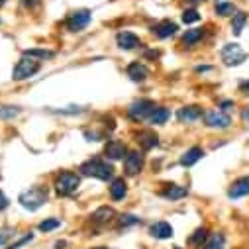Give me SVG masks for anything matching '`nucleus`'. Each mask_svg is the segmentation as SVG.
Segmentation results:
<instances>
[{"instance_id": "obj_4", "label": "nucleus", "mask_w": 249, "mask_h": 249, "mask_svg": "<svg viewBox=\"0 0 249 249\" xmlns=\"http://www.w3.org/2000/svg\"><path fill=\"white\" fill-rule=\"evenodd\" d=\"M41 67V61L37 59H32L28 55H22L18 59V63L14 65V71H12V79L14 81H26L30 77H34Z\"/></svg>"}, {"instance_id": "obj_37", "label": "nucleus", "mask_w": 249, "mask_h": 249, "mask_svg": "<svg viewBox=\"0 0 249 249\" xmlns=\"http://www.w3.org/2000/svg\"><path fill=\"white\" fill-rule=\"evenodd\" d=\"M233 106H235V102H233V100H224V102H220V110H222V112H226V114H228V110H231Z\"/></svg>"}, {"instance_id": "obj_36", "label": "nucleus", "mask_w": 249, "mask_h": 249, "mask_svg": "<svg viewBox=\"0 0 249 249\" xmlns=\"http://www.w3.org/2000/svg\"><path fill=\"white\" fill-rule=\"evenodd\" d=\"M8 204H10L8 196H6L2 191H0V212H2V210H6V208H8Z\"/></svg>"}, {"instance_id": "obj_31", "label": "nucleus", "mask_w": 249, "mask_h": 249, "mask_svg": "<svg viewBox=\"0 0 249 249\" xmlns=\"http://www.w3.org/2000/svg\"><path fill=\"white\" fill-rule=\"evenodd\" d=\"M224 243H226V237L224 233H214L208 237L206 241V247L204 249H224Z\"/></svg>"}, {"instance_id": "obj_17", "label": "nucleus", "mask_w": 249, "mask_h": 249, "mask_svg": "<svg viewBox=\"0 0 249 249\" xmlns=\"http://www.w3.org/2000/svg\"><path fill=\"white\" fill-rule=\"evenodd\" d=\"M108 193H110V198H112L114 202L124 200V198H126V195H128V184H126V180H124L122 177L112 178V182H110V186H108Z\"/></svg>"}, {"instance_id": "obj_26", "label": "nucleus", "mask_w": 249, "mask_h": 249, "mask_svg": "<svg viewBox=\"0 0 249 249\" xmlns=\"http://www.w3.org/2000/svg\"><path fill=\"white\" fill-rule=\"evenodd\" d=\"M214 12H216V16H220V18H231V16L237 12V8H235L233 2H218L216 8H214Z\"/></svg>"}, {"instance_id": "obj_14", "label": "nucleus", "mask_w": 249, "mask_h": 249, "mask_svg": "<svg viewBox=\"0 0 249 249\" xmlns=\"http://www.w3.org/2000/svg\"><path fill=\"white\" fill-rule=\"evenodd\" d=\"M159 195L165 200L177 202V200H182V198L189 196V189H186V186H180V184H165Z\"/></svg>"}, {"instance_id": "obj_9", "label": "nucleus", "mask_w": 249, "mask_h": 249, "mask_svg": "<svg viewBox=\"0 0 249 249\" xmlns=\"http://www.w3.org/2000/svg\"><path fill=\"white\" fill-rule=\"evenodd\" d=\"M143 165H145V157L142 151H128V155L124 157V175L136 177L142 173Z\"/></svg>"}, {"instance_id": "obj_28", "label": "nucleus", "mask_w": 249, "mask_h": 249, "mask_svg": "<svg viewBox=\"0 0 249 249\" xmlns=\"http://www.w3.org/2000/svg\"><path fill=\"white\" fill-rule=\"evenodd\" d=\"M22 114L20 106H0V120H14Z\"/></svg>"}, {"instance_id": "obj_33", "label": "nucleus", "mask_w": 249, "mask_h": 249, "mask_svg": "<svg viewBox=\"0 0 249 249\" xmlns=\"http://www.w3.org/2000/svg\"><path fill=\"white\" fill-rule=\"evenodd\" d=\"M32 239H34V233L30 231V233H26L24 237H20L18 241H14V243H10V245H8V249H18V247H22V245H26V243H28V241H32Z\"/></svg>"}, {"instance_id": "obj_27", "label": "nucleus", "mask_w": 249, "mask_h": 249, "mask_svg": "<svg viewBox=\"0 0 249 249\" xmlns=\"http://www.w3.org/2000/svg\"><path fill=\"white\" fill-rule=\"evenodd\" d=\"M24 55H28L32 59H37V61H47V59L55 57V51H51V49H26Z\"/></svg>"}, {"instance_id": "obj_3", "label": "nucleus", "mask_w": 249, "mask_h": 249, "mask_svg": "<svg viewBox=\"0 0 249 249\" xmlns=\"http://www.w3.org/2000/svg\"><path fill=\"white\" fill-rule=\"evenodd\" d=\"M79 186H81V175L73 171L59 173L53 180V189L59 196H71L73 193H77Z\"/></svg>"}, {"instance_id": "obj_1", "label": "nucleus", "mask_w": 249, "mask_h": 249, "mask_svg": "<svg viewBox=\"0 0 249 249\" xmlns=\"http://www.w3.org/2000/svg\"><path fill=\"white\" fill-rule=\"evenodd\" d=\"M79 171H81V175L94 177L98 180H112L114 178V167H112V163H108V159H100V157L87 159L79 167Z\"/></svg>"}, {"instance_id": "obj_44", "label": "nucleus", "mask_w": 249, "mask_h": 249, "mask_svg": "<svg viewBox=\"0 0 249 249\" xmlns=\"http://www.w3.org/2000/svg\"><path fill=\"white\" fill-rule=\"evenodd\" d=\"M4 4H6V0H0V8H2Z\"/></svg>"}, {"instance_id": "obj_24", "label": "nucleus", "mask_w": 249, "mask_h": 249, "mask_svg": "<svg viewBox=\"0 0 249 249\" xmlns=\"http://www.w3.org/2000/svg\"><path fill=\"white\" fill-rule=\"evenodd\" d=\"M245 26H247V14L241 12V10H237V12L231 16V34H233V36H239V34L245 30Z\"/></svg>"}, {"instance_id": "obj_22", "label": "nucleus", "mask_w": 249, "mask_h": 249, "mask_svg": "<svg viewBox=\"0 0 249 249\" xmlns=\"http://www.w3.org/2000/svg\"><path fill=\"white\" fill-rule=\"evenodd\" d=\"M92 222L94 224H108L110 220H114L116 218V210L112 208V206H100L98 210H94L92 212Z\"/></svg>"}, {"instance_id": "obj_21", "label": "nucleus", "mask_w": 249, "mask_h": 249, "mask_svg": "<svg viewBox=\"0 0 249 249\" xmlns=\"http://www.w3.org/2000/svg\"><path fill=\"white\" fill-rule=\"evenodd\" d=\"M202 157H204V149H202V147H198V145L189 147V149H186V151L180 155V165H182V167H193V165H196Z\"/></svg>"}, {"instance_id": "obj_30", "label": "nucleus", "mask_w": 249, "mask_h": 249, "mask_svg": "<svg viewBox=\"0 0 249 249\" xmlns=\"http://www.w3.org/2000/svg\"><path fill=\"white\" fill-rule=\"evenodd\" d=\"M57 228H61V220H57V218H45V220L39 222V226H37V230L43 231V233L53 231V230H57Z\"/></svg>"}, {"instance_id": "obj_19", "label": "nucleus", "mask_w": 249, "mask_h": 249, "mask_svg": "<svg viewBox=\"0 0 249 249\" xmlns=\"http://www.w3.org/2000/svg\"><path fill=\"white\" fill-rule=\"evenodd\" d=\"M177 30H178V26H177L175 22H171V20H161L159 24L153 26L151 32H153V36H155L157 39H167V37L175 36Z\"/></svg>"}, {"instance_id": "obj_47", "label": "nucleus", "mask_w": 249, "mask_h": 249, "mask_svg": "<svg viewBox=\"0 0 249 249\" xmlns=\"http://www.w3.org/2000/svg\"><path fill=\"white\" fill-rule=\"evenodd\" d=\"M0 24H2V20H0Z\"/></svg>"}, {"instance_id": "obj_29", "label": "nucleus", "mask_w": 249, "mask_h": 249, "mask_svg": "<svg viewBox=\"0 0 249 249\" xmlns=\"http://www.w3.org/2000/svg\"><path fill=\"white\" fill-rule=\"evenodd\" d=\"M200 12L196 10V8H186L182 14H180V20L184 22V24H196V22H200Z\"/></svg>"}, {"instance_id": "obj_18", "label": "nucleus", "mask_w": 249, "mask_h": 249, "mask_svg": "<svg viewBox=\"0 0 249 249\" xmlns=\"http://www.w3.org/2000/svg\"><path fill=\"white\" fill-rule=\"evenodd\" d=\"M206 36V30L204 28H191V30H186L182 36H180V43L184 47H195L198 45Z\"/></svg>"}, {"instance_id": "obj_42", "label": "nucleus", "mask_w": 249, "mask_h": 249, "mask_svg": "<svg viewBox=\"0 0 249 249\" xmlns=\"http://www.w3.org/2000/svg\"><path fill=\"white\" fill-rule=\"evenodd\" d=\"M189 4H193V6H196V4H200V2H204V0H186Z\"/></svg>"}, {"instance_id": "obj_8", "label": "nucleus", "mask_w": 249, "mask_h": 249, "mask_svg": "<svg viewBox=\"0 0 249 249\" xmlns=\"http://www.w3.org/2000/svg\"><path fill=\"white\" fill-rule=\"evenodd\" d=\"M204 126L210 130H228L231 126V118L222 110H210L204 114Z\"/></svg>"}, {"instance_id": "obj_12", "label": "nucleus", "mask_w": 249, "mask_h": 249, "mask_svg": "<svg viewBox=\"0 0 249 249\" xmlns=\"http://www.w3.org/2000/svg\"><path fill=\"white\" fill-rule=\"evenodd\" d=\"M243 196H249V177L247 175L235 178L228 189V198L230 200H237V198H243Z\"/></svg>"}, {"instance_id": "obj_46", "label": "nucleus", "mask_w": 249, "mask_h": 249, "mask_svg": "<svg viewBox=\"0 0 249 249\" xmlns=\"http://www.w3.org/2000/svg\"><path fill=\"white\" fill-rule=\"evenodd\" d=\"M173 249H180V247H173Z\"/></svg>"}, {"instance_id": "obj_13", "label": "nucleus", "mask_w": 249, "mask_h": 249, "mask_svg": "<svg viewBox=\"0 0 249 249\" xmlns=\"http://www.w3.org/2000/svg\"><path fill=\"white\" fill-rule=\"evenodd\" d=\"M200 118H204V112L200 106L196 104H191V106H182L178 112H177V120L180 124H193V122H198Z\"/></svg>"}, {"instance_id": "obj_25", "label": "nucleus", "mask_w": 249, "mask_h": 249, "mask_svg": "<svg viewBox=\"0 0 249 249\" xmlns=\"http://www.w3.org/2000/svg\"><path fill=\"white\" fill-rule=\"evenodd\" d=\"M208 241V230L202 226V228H196L193 231V235L189 237V245L191 247H202V243Z\"/></svg>"}, {"instance_id": "obj_15", "label": "nucleus", "mask_w": 249, "mask_h": 249, "mask_svg": "<svg viewBox=\"0 0 249 249\" xmlns=\"http://www.w3.org/2000/svg\"><path fill=\"white\" fill-rule=\"evenodd\" d=\"M136 142H138V145L143 149V151H149V149H153V147H157L159 145V136L153 132V130H140L138 134H136Z\"/></svg>"}, {"instance_id": "obj_43", "label": "nucleus", "mask_w": 249, "mask_h": 249, "mask_svg": "<svg viewBox=\"0 0 249 249\" xmlns=\"http://www.w3.org/2000/svg\"><path fill=\"white\" fill-rule=\"evenodd\" d=\"M65 245H67L65 241H57V243H55V249H61V247H65Z\"/></svg>"}, {"instance_id": "obj_38", "label": "nucleus", "mask_w": 249, "mask_h": 249, "mask_svg": "<svg viewBox=\"0 0 249 249\" xmlns=\"http://www.w3.org/2000/svg\"><path fill=\"white\" fill-rule=\"evenodd\" d=\"M8 237H10L8 231H0V247H4L8 243Z\"/></svg>"}, {"instance_id": "obj_40", "label": "nucleus", "mask_w": 249, "mask_h": 249, "mask_svg": "<svg viewBox=\"0 0 249 249\" xmlns=\"http://www.w3.org/2000/svg\"><path fill=\"white\" fill-rule=\"evenodd\" d=\"M241 120H243V122H245V124H249V106H247V108H243V110H241Z\"/></svg>"}, {"instance_id": "obj_34", "label": "nucleus", "mask_w": 249, "mask_h": 249, "mask_svg": "<svg viewBox=\"0 0 249 249\" xmlns=\"http://www.w3.org/2000/svg\"><path fill=\"white\" fill-rule=\"evenodd\" d=\"M51 112H57V114H81V112H83V108H81V106H67V108L51 110Z\"/></svg>"}, {"instance_id": "obj_41", "label": "nucleus", "mask_w": 249, "mask_h": 249, "mask_svg": "<svg viewBox=\"0 0 249 249\" xmlns=\"http://www.w3.org/2000/svg\"><path fill=\"white\" fill-rule=\"evenodd\" d=\"M239 90H241V92H245V90H249V81H243V83L239 85Z\"/></svg>"}, {"instance_id": "obj_6", "label": "nucleus", "mask_w": 249, "mask_h": 249, "mask_svg": "<svg viewBox=\"0 0 249 249\" xmlns=\"http://www.w3.org/2000/svg\"><path fill=\"white\" fill-rule=\"evenodd\" d=\"M220 57L226 67H237L247 59V53L243 51V47L239 43H226L220 51Z\"/></svg>"}, {"instance_id": "obj_10", "label": "nucleus", "mask_w": 249, "mask_h": 249, "mask_svg": "<svg viewBox=\"0 0 249 249\" xmlns=\"http://www.w3.org/2000/svg\"><path fill=\"white\" fill-rule=\"evenodd\" d=\"M128 155V147L124 142L120 140H108L106 145H104V157L110 159V161H124V157Z\"/></svg>"}, {"instance_id": "obj_16", "label": "nucleus", "mask_w": 249, "mask_h": 249, "mask_svg": "<svg viewBox=\"0 0 249 249\" xmlns=\"http://www.w3.org/2000/svg\"><path fill=\"white\" fill-rule=\"evenodd\" d=\"M126 75L134 83H143L149 77V69L145 67V63H142V61H134V63H130L126 67Z\"/></svg>"}, {"instance_id": "obj_5", "label": "nucleus", "mask_w": 249, "mask_h": 249, "mask_svg": "<svg viewBox=\"0 0 249 249\" xmlns=\"http://www.w3.org/2000/svg\"><path fill=\"white\" fill-rule=\"evenodd\" d=\"M153 110H155V102L153 100H149V98H138V100H134L128 106L126 112H128V118L132 122H143V120H147L151 116Z\"/></svg>"}, {"instance_id": "obj_32", "label": "nucleus", "mask_w": 249, "mask_h": 249, "mask_svg": "<svg viewBox=\"0 0 249 249\" xmlns=\"http://www.w3.org/2000/svg\"><path fill=\"white\" fill-rule=\"evenodd\" d=\"M140 224V218L134 216V214H122L118 218V228H132V226H138Z\"/></svg>"}, {"instance_id": "obj_23", "label": "nucleus", "mask_w": 249, "mask_h": 249, "mask_svg": "<svg viewBox=\"0 0 249 249\" xmlns=\"http://www.w3.org/2000/svg\"><path fill=\"white\" fill-rule=\"evenodd\" d=\"M171 118V110L165 108V106H155V110L151 112V116L147 118L151 126H163V124H167V120Z\"/></svg>"}, {"instance_id": "obj_20", "label": "nucleus", "mask_w": 249, "mask_h": 249, "mask_svg": "<svg viewBox=\"0 0 249 249\" xmlns=\"http://www.w3.org/2000/svg\"><path fill=\"white\" fill-rule=\"evenodd\" d=\"M149 233H151L155 239H169V237H173V235H175V230H173V226H171L169 222L159 220V222L151 224Z\"/></svg>"}, {"instance_id": "obj_7", "label": "nucleus", "mask_w": 249, "mask_h": 249, "mask_svg": "<svg viewBox=\"0 0 249 249\" xmlns=\"http://www.w3.org/2000/svg\"><path fill=\"white\" fill-rule=\"evenodd\" d=\"M90 20H92V12L89 8H79V10H73L65 18V28L73 34H79L90 24Z\"/></svg>"}, {"instance_id": "obj_39", "label": "nucleus", "mask_w": 249, "mask_h": 249, "mask_svg": "<svg viewBox=\"0 0 249 249\" xmlns=\"http://www.w3.org/2000/svg\"><path fill=\"white\" fill-rule=\"evenodd\" d=\"M195 71H196V73H208V71H212V67H210V65H198Z\"/></svg>"}, {"instance_id": "obj_45", "label": "nucleus", "mask_w": 249, "mask_h": 249, "mask_svg": "<svg viewBox=\"0 0 249 249\" xmlns=\"http://www.w3.org/2000/svg\"><path fill=\"white\" fill-rule=\"evenodd\" d=\"M94 249H108V247H94Z\"/></svg>"}, {"instance_id": "obj_2", "label": "nucleus", "mask_w": 249, "mask_h": 249, "mask_svg": "<svg viewBox=\"0 0 249 249\" xmlns=\"http://www.w3.org/2000/svg\"><path fill=\"white\" fill-rule=\"evenodd\" d=\"M47 198H49V193H47L45 186L36 184V186H30L28 191L20 193L18 202H20L22 208H26V210H30V212H36V210H39V208L47 202Z\"/></svg>"}, {"instance_id": "obj_11", "label": "nucleus", "mask_w": 249, "mask_h": 249, "mask_svg": "<svg viewBox=\"0 0 249 249\" xmlns=\"http://www.w3.org/2000/svg\"><path fill=\"white\" fill-rule=\"evenodd\" d=\"M116 45L124 51H132V49H138L142 45V39L138 34L134 32H128V30H124V32H118L116 36Z\"/></svg>"}, {"instance_id": "obj_35", "label": "nucleus", "mask_w": 249, "mask_h": 249, "mask_svg": "<svg viewBox=\"0 0 249 249\" xmlns=\"http://www.w3.org/2000/svg\"><path fill=\"white\" fill-rule=\"evenodd\" d=\"M22 4H24L28 10H34V8H37V6L41 4V0H22Z\"/></svg>"}]
</instances>
